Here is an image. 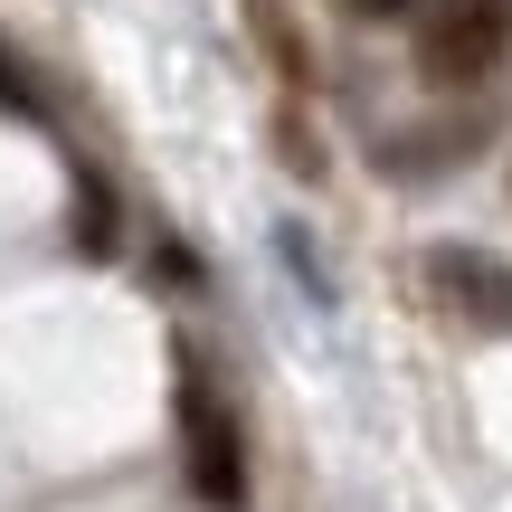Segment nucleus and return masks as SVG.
Returning a JSON list of instances; mask_svg holds the SVG:
<instances>
[{"instance_id":"2","label":"nucleus","mask_w":512,"mask_h":512,"mask_svg":"<svg viewBox=\"0 0 512 512\" xmlns=\"http://www.w3.org/2000/svg\"><path fill=\"white\" fill-rule=\"evenodd\" d=\"M512 48V0H427L418 19V76L427 86H475Z\"/></svg>"},{"instance_id":"5","label":"nucleus","mask_w":512,"mask_h":512,"mask_svg":"<svg viewBox=\"0 0 512 512\" xmlns=\"http://www.w3.org/2000/svg\"><path fill=\"white\" fill-rule=\"evenodd\" d=\"M0 105H10V114H29V124L48 114V105H38V86L19 76V57H10V48H0Z\"/></svg>"},{"instance_id":"1","label":"nucleus","mask_w":512,"mask_h":512,"mask_svg":"<svg viewBox=\"0 0 512 512\" xmlns=\"http://www.w3.org/2000/svg\"><path fill=\"white\" fill-rule=\"evenodd\" d=\"M181 475L209 512H247V427L190 351H181Z\"/></svg>"},{"instance_id":"3","label":"nucleus","mask_w":512,"mask_h":512,"mask_svg":"<svg viewBox=\"0 0 512 512\" xmlns=\"http://www.w3.org/2000/svg\"><path fill=\"white\" fill-rule=\"evenodd\" d=\"M418 275H427V294H437L456 323H475V332H512V256L465 247V238H437V247L418 256Z\"/></svg>"},{"instance_id":"6","label":"nucleus","mask_w":512,"mask_h":512,"mask_svg":"<svg viewBox=\"0 0 512 512\" xmlns=\"http://www.w3.org/2000/svg\"><path fill=\"white\" fill-rule=\"evenodd\" d=\"M351 19H408V0H342Z\"/></svg>"},{"instance_id":"4","label":"nucleus","mask_w":512,"mask_h":512,"mask_svg":"<svg viewBox=\"0 0 512 512\" xmlns=\"http://www.w3.org/2000/svg\"><path fill=\"white\" fill-rule=\"evenodd\" d=\"M114 238H124V228H114V190L95 181V171H76V247L114 256Z\"/></svg>"}]
</instances>
